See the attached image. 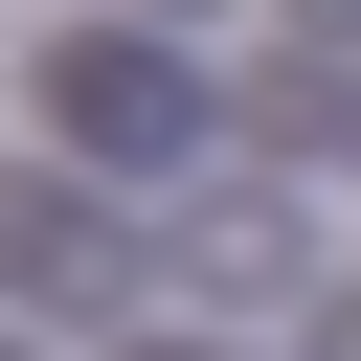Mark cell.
Instances as JSON below:
<instances>
[{"label": "cell", "mask_w": 361, "mask_h": 361, "mask_svg": "<svg viewBox=\"0 0 361 361\" xmlns=\"http://www.w3.org/2000/svg\"><path fill=\"white\" fill-rule=\"evenodd\" d=\"M68 135H113V158H135V135H180V68H135V45H68Z\"/></svg>", "instance_id": "3957f363"}, {"label": "cell", "mask_w": 361, "mask_h": 361, "mask_svg": "<svg viewBox=\"0 0 361 361\" xmlns=\"http://www.w3.org/2000/svg\"><path fill=\"white\" fill-rule=\"evenodd\" d=\"M113 361H203V338H113Z\"/></svg>", "instance_id": "8992f818"}, {"label": "cell", "mask_w": 361, "mask_h": 361, "mask_svg": "<svg viewBox=\"0 0 361 361\" xmlns=\"http://www.w3.org/2000/svg\"><path fill=\"white\" fill-rule=\"evenodd\" d=\"M0 271H23V293H113L135 248L90 226V180H0Z\"/></svg>", "instance_id": "7a4b0ae2"}, {"label": "cell", "mask_w": 361, "mask_h": 361, "mask_svg": "<svg viewBox=\"0 0 361 361\" xmlns=\"http://www.w3.org/2000/svg\"><path fill=\"white\" fill-rule=\"evenodd\" d=\"M180 271H203V293H293V271H316V226H293L271 180H203V203H180Z\"/></svg>", "instance_id": "6da1fadb"}, {"label": "cell", "mask_w": 361, "mask_h": 361, "mask_svg": "<svg viewBox=\"0 0 361 361\" xmlns=\"http://www.w3.org/2000/svg\"><path fill=\"white\" fill-rule=\"evenodd\" d=\"M293 23H316V45H361V0H293Z\"/></svg>", "instance_id": "277c9868"}, {"label": "cell", "mask_w": 361, "mask_h": 361, "mask_svg": "<svg viewBox=\"0 0 361 361\" xmlns=\"http://www.w3.org/2000/svg\"><path fill=\"white\" fill-rule=\"evenodd\" d=\"M0 361H23V338H0Z\"/></svg>", "instance_id": "52a82bcc"}, {"label": "cell", "mask_w": 361, "mask_h": 361, "mask_svg": "<svg viewBox=\"0 0 361 361\" xmlns=\"http://www.w3.org/2000/svg\"><path fill=\"white\" fill-rule=\"evenodd\" d=\"M338 135H361V45H338Z\"/></svg>", "instance_id": "5b68a950"}]
</instances>
